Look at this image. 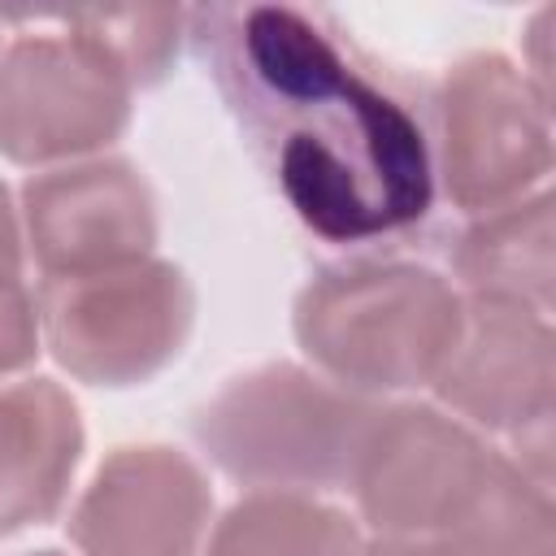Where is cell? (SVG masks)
<instances>
[{"instance_id": "cell-4", "label": "cell", "mask_w": 556, "mask_h": 556, "mask_svg": "<svg viewBox=\"0 0 556 556\" xmlns=\"http://www.w3.org/2000/svg\"><path fill=\"white\" fill-rule=\"evenodd\" d=\"M39 330L65 374L91 387H139L187 343L195 291L169 261H135L78 278H43Z\"/></svg>"}, {"instance_id": "cell-11", "label": "cell", "mask_w": 556, "mask_h": 556, "mask_svg": "<svg viewBox=\"0 0 556 556\" xmlns=\"http://www.w3.org/2000/svg\"><path fill=\"white\" fill-rule=\"evenodd\" d=\"M83 456V417L65 387H0V539L56 517Z\"/></svg>"}, {"instance_id": "cell-18", "label": "cell", "mask_w": 556, "mask_h": 556, "mask_svg": "<svg viewBox=\"0 0 556 556\" xmlns=\"http://www.w3.org/2000/svg\"><path fill=\"white\" fill-rule=\"evenodd\" d=\"M356 556H447L434 539H374L369 547H361Z\"/></svg>"}, {"instance_id": "cell-6", "label": "cell", "mask_w": 556, "mask_h": 556, "mask_svg": "<svg viewBox=\"0 0 556 556\" xmlns=\"http://www.w3.org/2000/svg\"><path fill=\"white\" fill-rule=\"evenodd\" d=\"M130 91L87 35H22L0 56V152L13 165H48L109 148L130 122Z\"/></svg>"}, {"instance_id": "cell-3", "label": "cell", "mask_w": 556, "mask_h": 556, "mask_svg": "<svg viewBox=\"0 0 556 556\" xmlns=\"http://www.w3.org/2000/svg\"><path fill=\"white\" fill-rule=\"evenodd\" d=\"M378 404L300 365L230 378L191 421L217 469L265 491H321L352 473Z\"/></svg>"}, {"instance_id": "cell-7", "label": "cell", "mask_w": 556, "mask_h": 556, "mask_svg": "<svg viewBox=\"0 0 556 556\" xmlns=\"http://www.w3.org/2000/svg\"><path fill=\"white\" fill-rule=\"evenodd\" d=\"M491 456L465 421L426 404H395L374 413L348 486L382 539H426L465 508Z\"/></svg>"}, {"instance_id": "cell-12", "label": "cell", "mask_w": 556, "mask_h": 556, "mask_svg": "<svg viewBox=\"0 0 556 556\" xmlns=\"http://www.w3.org/2000/svg\"><path fill=\"white\" fill-rule=\"evenodd\" d=\"M456 274L473 300L521 304L547 317L556 278L552 191L521 195L504 208L482 213L456 243Z\"/></svg>"}, {"instance_id": "cell-14", "label": "cell", "mask_w": 556, "mask_h": 556, "mask_svg": "<svg viewBox=\"0 0 556 556\" xmlns=\"http://www.w3.org/2000/svg\"><path fill=\"white\" fill-rule=\"evenodd\" d=\"M348 513L304 491H252L213 526L204 556H356Z\"/></svg>"}, {"instance_id": "cell-13", "label": "cell", "mask_w": 556, "mask_h": 556, "mask_svg": "<svg viewBox=\"0 0 556 556\" xmlns=\"http://www.w3.org/2000/svg\"><path fill=\"white\" fill-rule=\"evenodd\" d=\"M426 539H434L447 556H556L552 491L495 452L465 508Z\"/></svg>"}, {"instance_id": "cell-17", "label": "cell", "mask_w": 556, "mask_h": 556, "mask_svg": "<svg viewBox=\"0 0 556 556\" xmlns=\"http://www.w3.org/2000/svg\"><path fill=\"white\" fill-rule=\"evenodd\" d=\"M17 274H22V230L9 187L0 182V282H17Z\"/></svg>"}, {"instance_id": "cell-15", "label": "cell", "mask_w": 556, "mask_h": 556, "mask_svg": "<svg viewBox=\"0 0 556 556\" xmlns=\"http://www.w3.org/2000/svg\"><path fill=\"white\" fill-rule=\"evenodd\" d=\"M61 22L78 35H87L91 43H100L122 74L130 78V87H152L169 74L174 56H178V35L187 26V9H70L61 13Z\"/></svg>"}, {"instance_id": "cell-9", "label": "cell", "mask_w": 556, "mask_h": 556, "mask_svg": "<svg viewBox=\"0 0 556 556\" xmlns=\"http://www.w3.org/2000/svg\"><path fill=\"white\" fill-rule=\"evenodd\" d=\"M213 513L200 465L165 443L113 447L70 513L83 556H195Z\"/></svg>"}, {"instance_id": "cell-10", "label": "cell", "mask_w": 556, "mask_h": 556, "mask_svg": "<svg viewBox=\"0 0 556 556\" xmlns=\"http://www.w3.org/2000/svg\"><path fill=\"white\" fill-rule=\"evenodd\" d=\"M439 400L482 430L526 439L552 430L556 339L552 321L500 300H469L434 382Z\"/></svg>"}, {"instance_id": "cell-5", "label": "cell", "mask_w": 556, "mask_h": 556, "mask_svg": "<svg viewBox=\"0 0 556 556\" xmlns=\"http://www.w3.org/2000/svg\"><path fill=\"white\" fill-rule=\"evenodd\" d=\"M439 174L452 204L491 213L552 169V109L500 52L460 56L439 87Z\"/></svg>"}, {"instance_id": "cell-2", "label": "cell", "mask_w": 556, "mask_h": 556, "mask_svg": "<svg viewBox=\"0 0 556 556\" xmlns=\"http://www.w3.org/2000/svg\"><path fill=\"white\" fill-rule=\"evenodd\" d=\"M465 300L452 282L408 261H356L321 269L295 295L304 356L343 391H404L434 382L456 343Z\"/></svg>"}, {"instance_id": "cell-19", "label": "cell", "mask_w": 556, "mask_h": 556, "mask_svg": "<svg viewBox=\"0 0 556 556\" xmlns=\"http://www.w3.org/2000/svg\"><path fill=\"white\" fill-rule=\"evenodd\" d=\"M26 556H61V552H26Z\"/></svg>"}, {"instance_id": "cell-16", "label": "cell", "mask_w": 556, "mask_h": 556, "mask_svg": "<svg viewBox=\"0 0 556 556\" xmlns=\"http://www.w3.org/2000/svg\"><path fill=\"white\" fill-rule=\"evenodd\" d=\"M39 356V308L22 282H0V378Z\"/></svg>"}, {"instance_id": "cell-1", "label": "cell", "mask_w": 556, "mask_h": 556, "mask_svg": "<svg viewBox=\"0 0 556 556\" xmlns=\"http://www.w3.org/2000/svg\"><path fill=\"white\" fill-rule=\"evenodd\" d=\"M208 74L295 217L356 243L426 217L434 165L417 117L291 4L187 13Z\"/></svg>"}, {"instance_id": "cell-8", "label": "cell", "mask_w": 556, "mask_h": 556, "mask_svg": "<svg viewBox=\"0 0 556 556\" xmlns=\"http://www.w3.org/2000/svg\"><path fill=\"white\" fill-rule=\"evenodd\" d=\"M22 222L43 278L135 265L156 248V200L126 161H83L26 178Z\"/></svg>"}]
</instances>
